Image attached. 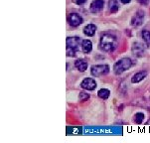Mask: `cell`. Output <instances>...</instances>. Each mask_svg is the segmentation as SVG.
I'll use <instances>...</instances> for the list:
<instances>
[{
	"label": "cell",
	"mask_w": 150,
	"mask_h": 143,
	"mask_svg": "<svg viewBox=\"0 0 150 143\" xmlns=\"http://www.w3.org/2000/svg\"><path fill=\"white\" fill-rule=\"evenodd\" d=\"M109 72L108 65H95L91 69V73L93 76H100L106 75Z\"/></svg>",
	"instance_id": "obj_4"
},
{
	"label": "cell",
	"mask_w": 150,
	"mask_h": 143,
	"mask_svg": "<svg viewBox=\"0 0 150 143\" xmlns=\"http://www.w3.org/2000/svg\"><path fill=\"white\" fill-rule=\"evenodd\" d=\"M137 1H138L141 5H147L149 2V0H137Z\"/></svg>",
	"instance_id": "obj_20"
},
{
	"label": "cell",
	"mask_w": 150,
	"mask_h": 143,
	"mask_svg": "<svg viewBox=\"0 0 150 143\" xmlns=\"http://www.w3.org/2000/svg\"><path fill=\"white\" fill-rule=\"evenodd\" d=\"M144 16H145V13H144L142 10H139L137 11L135 14L133 15L131 19V25L134 27H139L143 24L144 22Z\"/></svg>",
	"instance_id": "obj_5"
},
{
	"label": "cell",
	"mask_w": 150,
	"mask_h": 143,
	"mask_svg": "<svg viewBox=\"0 0 150 143\" xmlns=\"http://www.w3.org/2000/svg\"><path fill=\"white\" fill-rule=\"evenodd\" d=\"M133 119H134V122L137 124H140L142 122L144 121V119H145V116H144V114L142 113V112H137L135 115L133 116Z\"/></svg>",
	"instance_id": "obj_17"
},
{
	"label": "cell",
	"mask_w": 150,
	"mask_h": 143,
	"mask_svg": "<svg viewBox=\"0 0 150 143\" xmlns=\"http://www.w3.org/2000/svg\"><path fill=\"white\" fill-rule=\"evenodd\" d=\"M75 67L80 72H85L88 69V63L83 60H78L75 63Z\"/></svg>",
	"instance_id": "obj_13"
},
{
	"label": "cell",
	"mask_w": 150,
	"mask_h": 143,
	"mask_svg": "<svg viewBox=\"0 0 150 143\" xmlns=\"http://www.w3.org/2000/svg\"><path fill=\"white\" fill-rule=\"evenodd\" d=\"M82 39L80 37H68L66 40L67 45V54L69 57H76L77 50L80 46H82Z\"/></svg>",
	"instance_id": "obj_2"
},
{
	"label": "cell",
	"mask_w": 150,
	"mask_h": 143,
	"mask_svg": "<svg viewBox=\"0 0 150 143\" xmlns=\"http://www.w3.org/2000/svg\"><path fill=\"white\" fill-rule=\"evenodd\" d=\"M67 19H68L69 24L73 27H78L83 23V18L81 17L78 13H75V12L69 14Z\"/></svg>",
	"instance_id": "obj_7"
},
{
	"label": "cell",
	"mask_w": 150,
	"mask_h": 143,
	"mask_svg": "<svg viewBox=\"0 0 150 143\" xmlns=\"http://www.w3.org/2000/svg\"><path fill=\"white\" fill-rule=\"evenodd\" d=\"M105 6L103 0H93L90 5V11L91 13H98L103 10Z\"/></svg>",
	"instance_id": "obj_9"
},
{
	"label": "cell",
	"mask_w": 150,
	"mask_h": 143,
	"mask_svg": "<svg viewBox=\"0 0 150 143\" xmlns=\"http://www.w3.org/2000/svg\"><path fill=\"white\" fill-rule=\"evenodd\" d=\"M93 50V43L91 40L85 39L82 41V51L85 54H90Z\"/></svg>",
	"instance_id": "obj_11"
},
{
	"label": "cell",
	"mask_w": 150,
	"mask_h": 143,
	"mask_svg": "<svg viewBox=\"0 0 150 143\" xmlns=\"http://www.w3.org/2000/svg\"><path fill=\"white\" fill-rule=\"evenodd\" d=\"M98 96L103 99H108L109 98V96H110V91L108 88H101L98 91Z\"/></svg>",
	"instance_id": "obj_15"
},
{
	"label": "cell",
	"mask_w": 150,
	"mask_h": 143,
	"mask_svg": "<svg viewBox=\"0 0 150 143\" xmlns=\"http://www.w3.org/2000/svg\"><path fill=\"white\" fill-rule=\"evenodd\" d=\"M96 32V26L95 24H88L83 28V33L88 37H93Z\"/></svg>",
	"instance_id": "obj_12"
},
{
	"label": "cell",
	"mask_w": 150,
	"mask_h": 143,
	"mask_svg": "<svg viewBox=\"0 0 150 143\" xmlns=\"http://www.w3.org/2000/svg\"><path fill=\"white\" fill-rule=\"evenodd\" d=\"M90 98V94H88L86 93H80V101H86Z\"/></svg>",
	"instance_id": "obj_18"
},
{
	"label": "cell",
	"mask_w": 150,
	"mask_h": 143,
	"mask_svg": "<svg viewBox=\"0 0 150 143\" xmlns=\"http://www.w3.org/2000/svg\"><path fill=\"white\" fill-rule=\"evenodd\" d=\"M146 76H147V72H145V71L138 72V73H136L135 75L131 78V83L132 84L139 83V81H141L142 80H144V79L146 78Z\"/></svg>",
	"instance_id": "obj_10"
},
{
	"label": "cell",
	"mask_w": 150,
	"mask_h": 143,
	"mask_svg": "<svg viewBox=\"0 0 150 143\" xmlns=\"http://www.w3.org/2000/svg\"><path fill=\"white\" fill-rule=\"evenodd\" d=\"M81 88L86 91H93L96 88V81L91 78H86L81 84Z\"/></svg>",
	"instance_id": "obj_8"
},
{
	"label": "cell",
	"mask_w": 150,
	"mask_h": 143,
	"mask_svg": "<svg viewBox=\"0 0 150 143\" xmlns=\"http://www.w3.org/2000/svg\"><path fill=\"white\" fill-rule=\"evenodd\" d=\"M131 52L135 57L137 58H141L144 56V53H145V48H144L143 44L139 42H135L132 44L131 47Z\"/></svg>",
	"instance_id": "obj_6"
},
{
	"label": "cell",
	"mask_w": 150,
	"mask_h": 143,
	"mask_svg": "<svg viewBox=\"0 0 150 143\" xmlns=\"http://www.w3.org/2000/svg\"><path fill=\"white\" fill-rule=\"evenodd\" d=\"M117 38L111 33H105L100 37V48L105 52H113L117 48Z\"/></svg>",
	"instance_id": "obj_1"
},
{
	"label": "cell",
	"mask_w": 150,
	"mask_h": 143,
	"mask_svg": "<svg viewBox=\"0 0 150 143\" xmlns=\"http://www.w3.org/2000/svg\"><path fill=\"white\" fill-rule=\"evenodd\" d=\"M141 36H142V39L145 42V44L148 46V47H150V32L148 30H143L141 33Z\"/></svg>",
	"instance_id": "obj_16"
},
{
	"label": "cell",
	"mask_w": 150,
	"mask_h": 143,
	"mask_svg": "<svg viewBox=\"0 0 150 143\" xmlns=\"http://www.w3.org/2000/svg\"><path fill=\"white\" fill-rule=\"evenodd\" d=\"M108 8L111 13H116L118 11V4L116 0H110L108 3Z\"/></svg>",
	"instance_id": "obj_14"
},
{
	"label": "cell",
	"mask_w": 150,
	"mask_h": 143,
	"mask_svg": "<svg viewBox=\"0 0 150 143\" xmlns=\"http://www.w3.org/2000/svg\"><path fill=\"white\" fill-rule=\"evenodd\" d=\"M72 1H73L75 4H77V5H82V4L85 3L86 0H72Z\"/></svg>",
	"instance_id": "obj_19"
},
{
	"label": "cell",
	"mask_w": 150,
	"mask_h": 143,
	"mask_svg": "<svg viewBox=\"0 0 150 143\" xmlns=\"http://www.w3.org/2000/svg\"><path fill=\"white\" fill-rule=\"evenodd\" d=\"M119 1H120L121 3H123V4H127V3H129V2L131 1V0H119Z\"/></svg>",
	"instance_id": "obj_21"
},
{
	"label": "cell",
	"mask_w": 150,
	"mask_h": 143,
	"mask_svg": "<svg viewBox=\"0 0 150 143\" xmlns=\"http://www.w3.org/2000/svg\"><path fill=\"white\" fill-rule=\"evenodd\" d=\"M131 66H132V61L130 58H122L114 64L113 71L115 73V75H120L123 72L130 69Z\"/></svg>",
	"instance_id": "obj_3"
}]
</instances>
